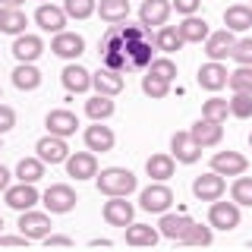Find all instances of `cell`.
I'll list each match as a JSON object with an SVG mask.
<instances>
[{"instance_id":"6da1fadb","label":"cell","mask_w":252,"mask_h":252,"mask_svg":"<svg viewBox=\"0 0 252 252\" xmlns=\"http://www.w3.org/2000/svg\"><path fill=\"white\" fill-rule=\"evenodd\" d=\"M94 183H98V192H104L107 199H117V195H129V192H136V173L132 170H126V167H107V170H101L98 177H94Z\"/></svg>"},{"instance_id":"7a4b0ae2","label":"cell","mask_w":252,"mask_h":252,"mask_svg":"<svg viewBox=\"0 0 252 252\" xmlns=\"http://www.w3.org/2000/svg\"><path fill=\"white\" fill-rule=\"evenodd\" d=\"M139 205H142V211H148V215H167L170 205H173L170 186H164V183L145 186V189H142V195H139Z\"/></svg>"},{"instance_id":"3957f363","label":"cell","mask_w":252,"mask_h":252,"mask_svg":"<svg viewBox=\"0 0 252 252\" xmlns=\"http://www.w3.org/2000/svg\"><path fill=\"white\" fill-rule=\"evenodd\" d=\"M41 202H44V208L51 211V215H66V211H73L76 208V192H73V186H66V183H54V186H47L44 189V195H41Z\"/></svg>"},{"instance_id":"277c9868","label":"cell","mask_w":252,"mask_h":252,"mask_svg":"<svg viewBox=\"0 0 252 252\" xmlns=\"http://www.w3.org/2000/svg\"><path fill=\"white\" fill-rule=\"evenodd\" d=\"M208 227L211 230H236L240 227V205L236 202H211L208 208Z\"/></svg>"},{"instance_id":"5b68a950","label":"cell","mask_w":252,"mask_h":252,"mask_svg":"<svg viewBox=\"0 0 252 252\" xmlns=\"http://www.w3.org/2000/svg\"><path fill=\"white\" fill-rule=\"evenodd\" d=\"M19 233L26 236V240H44L47 233H51V215H44V211H35V208H29V211H22L19 215Z\"/></svg>"},{"instance_id":"8992f818","label":"cell","mask_w":252,"mask_h":252,"mask_svg":"<svg viewBox=\"0 0 252 252\" xmlns=\"http://www.w3.org/2000/svg\"><path fill=\"white\" fill-rule=\"evenodd\" d=\"M35 152H38L35 155L38 161H41V164H51V167H54V164H63L69 158L66 139H60V136H41V139L35 142Z\"/></svg>"},{"instance_id":"52a82bcc","label":"cell","mask_w":252,"mask_h":252,"mask_svg":"<svg viewBox=\"0 0 252 252\" xmlns=\"http://www.w3.org/2000/svg\"><path fill=\"white\" fill-rule=\"evenodd\" d=\"M224 189H227L224 177L215 173V170H208V173H202V177L192 180V195L199 202H218L220 195H224Z\"/></svg>"},{"instance_id":"ba28073f","label":"cell","mask_w":252,"mask_h":252,"mask_svg":"<svg viewBox=\"0 0 252 252\" xmlns=\"http://www.w3.org/2000/svg\"><path fill=\"white\" fill-rule=\"evenodd\" d=\"M3 195H6V205L10 208H16L22 215V211H29V208H35L38 202H41V192H38L32 183H16V186H6L3 189Z\"/></svg>"},{"instance_id":"9c48e42d","label":"cell","mask_w":252,"mask_h":252,"mask_svg":"<svg viewBox=\"0 0 252 252\" xmlns=\"http://www.w3.org/2000/svg\"><path fill=\"white\" fill-rule=\"evenodd\" d=\"M170 158H173V161H180V164H195L202 158V148L192 142L189 129L173 132V136H170Z\"/></svg>"},{"instance_id":"30bf717a","label":"cell","mask_w":252,"mask_h":252,"mask_svg":"<svg viewBox=\"0 0 252 252\" xmlns=\"http://www.w3.org/2000/svg\"><path fill=\"white\" fill-rule=\"evenodd\" d=\"M233 44H236V35H233V32H227V29L211 32V35L205 38V54H208V60H211V63H220V60L230 57Z\"/></svg>"},{"instance_id":"8fae6325","label":"cell","mask_w":252,"mask_h":252,"mask_svg":"<svg viewBox=\"0 0 252 252\" xmlns=\"http://www.w3.org/2000/svg\"><path fill=\"white\" fill-rule=\"evenodd\" d=\"M44 126H47V136H60V139H66V136H73V132H76L79 117L73 114V110L60 107V110H51V114L44 117Z\"/></svg>"},{"instance_id":"7c38bea8","label":"cell","mask_w":252,"mask_h":252,"mask_svg":"<svg viewBox=\"0 0 252 252\" xmlns=\"http://www.w3.org/2000/svg\"><path fill=\"white\" fill-rule=\"evenodd\" d=\"M51 51L57 54V57H63V60H76V57L85 54V38L76 35V32H60V35H54Z\"/></svg>"},{"instance_id":"4fadbf2b","label":"cell","mask_w":252,"mask_h":252,"mask_svg":"<svg viewBox=\"0 0 252 252\" xmlns=\"http://www.w3.org/2000/svg\"><path fill=\"white\" fill-rule=\"evenodd\" d=\"M249 167V161L240 152H218L211 158V170L220 173V177H243Z\"/></svg>"},{"instance_id":"5bb4252c","label":"cell","mask_w":252,"mask_h":252,"mask_svg":"<svg viewBox=\"0 0 252 252\" xmlns=\"http://www.w3.org/2000/svg\"><path fill=\"white\" fill-rule=\"evenodd\" d=\"M192 224H195V220L189 218V215H183V211H177V215H173V211H167V215H161V220H158V233L167 236V240H177V243H180Z\"/></svg>"},{"instance_id":"9a60e30c","label":"cell","mask_w":252,"mask_h":252,"mask_svg":"<svg viewBox=\"0 0 252 252\" xmlns=\"http://www.w3.org/2000/svg\"><path fill=\"white\" fill-rule=\"evenodd\" d=\"M63 164H66V173L76 177V180H94L98 177V158H94L92 152H76V155H69Z\"/></svg>"},{"instance_id":"2e32d148","label":"cell","mask_w":252,"mask_h":252,"mask_svg":"<svg viewBox=\"0 0 252 252\" xmlns=\"http://www.w3.org/2000/svg\"><path fill=\"white\" fill-rule=\"evenodd\" d=\"M132 218H136V208H132V202H126L123 195L104 202V220L110 227H129Z\"/></svg>"},{"instance_id":"e0dca14e","label":"cell","mask_w":252,"mask_h":252,"mask_svg":"<svg viewBox=\"0 0 252 252\" xmlns=\"http://www.w3.org/2000/svg\"><path fill=\"white\" fill-rule=\"evenodd\" d=\"M114 142H117V136H114V129L110 126H104V123H94V126H85V148L94 155V152H110L114 148Z\"/></svg>"},{"instance_id":"ac0fdd59","label":"cell","mask_w":252,"mask_h":252,"mask_svg":"<svg viewBox=\"0 0 252 252\" xmlns=\"http://www.w3.org/2000/svg\"><path fill=\"white\" fill-rule=\"evenodd\" d=\"M35 22H38V29L51 32V35H60L63 26H66V13H63V6L41 3V6L35 10Z\"/></svg>"},{"instance_id":"d6986e66","label":"cell","mask_w":252,"mask_h":252,"mask_svg":"<svg viewBox=\"0 0 252 252\" xmlns=\"http://www.w3.org/2000/svg\"><path fill=\"white\" fill-rule=\"evenodd\" d=\"M167 16H170V0H142V6H139V22H142L145 29L164 26V22H167Z\"/></svg>"},{"instance_id":"ffe728a7","label":"cell","mask_w":252,"mask_h":252,"mask_svg":"<svg viewBox=\"0 0 252 252\" xmlns=\"http://www.w3.org/2000/svg\"><path fill=\"white\" fill-rule=\"evenodd\" d=\"M13 54H16V60H19V63H35L44 54V41L38 35H29V32H26V35H16Z\"/></svg>"},{"instance_id":"44dd1931","label":"cell","mask_w":252,"mask_h":252,"mask_svg":"<svg viewBox=\"0 0 252 252\" xmlns=\"http://www.w3.org/2000/svg\"><path fill=\"white\" fill-rule=\"evenodd\" d=\"M152 47H155L152 44V35L126 44V60H129V69H148V63L155 60V51H152Z\"/></svg>"},{"instance_id":"7402d4cb","label":"cell","mask_w":252,"mask_h":252,"mask_svg":"<svg viewBox=\"0 0 252 252\" xmlns=\"http://www.w3.org/2000/svg\"><path fill=\"white\" fill-rule=\"evenodd\" d=\"M60 79H63V85H66V92H73V94H82V92L92 89V73L85 66H79V63H66Z\"/></svg>"},{"instance_id":"603a6c76","label":"cell","mask_w":252,"mask_h":252,"mask_svg":"<svg viewBox=\"0 0 252 252\" xmlns=\"http://www.w3.org/2000/svg\"><path fill=\"white\" fill-rule=\"evenodd\" d=\"M92 89L98 94H104V98H117V94L123 92V76L104 66V69H98V73H92Z\"/></svg>"},{"instance_id":"cb8c5ba5","label":"cell","mask_w":252,"mask_h":252,"mask_svg":"<svg viewBox=\"0 0 252 252\" xmlns=\"http://www.w3.org/2000/svg\"><path fill=\"white\" fill-rule=\"evenodd\" d=\"M189 136H192V142L199 148H211V145H218V142L224 139V126L211 123V120H199V123H192Z\"/></svg>"},{"instance_id":"d4e9b609","label":"cell","mask_w":252,"mask_h":252,"mask_svg":"<svg viewBox=\"0 0 252 252\" xmlns=\"http://www.w3.org/2000/svg\"><path fill=\"white\" fill-rule=\"evenodd\" d=\"M227 76L230 73H227L224 63H211L208 60V63H202V69H199V85L205 92H220L227 85Z\"/></svg>"},{"instance_id":"484cf974","label":"cell","mask_w":252,"mask_h":252,"mask_svg":"<svg viewBox=\"0 0 252 252\" xmlns=\"http://www.w3.org/2000/svg\"><path fill=\"white\" fill-rule=\"evenodd\" d=\"M177 32H180V38H183V44H202L205 38L211 35L208 22L199 19V16H186V19L177 26Z\"/></svg>"},{"instance_id":"4316f807","label":"cell","mask_w":252,"mask_h":252,"mask_svg":"<svg viewBox=\"0 0 252 252\" xmlns=\"http://www.w3.org/2000/svg\"><path fill=\"white\" fill-rule=\"evenodd\" d=\"M224 26H227V32H246L249 26H252V6H246V3H233V6H227L224 10Z\"/></svg>"},{"instance_id":"83f0119b","label":"cell","mask_w":252,"mask_h":252,"mask_svg":"<svg viewBox=\"0 0 252 252\" xmlns=\"http://www.w3.org/2000/svg\"><path fill=\"white\" fill-rule=\"evenodd\" d=\"M26 13L22 10H13V6H0V32L3 35H26Z\"/></svg>"},{"instance_id":"f1b7e54d","label":"cell","mask_w":252,"mask_h":252,"mask_svg":"<svg viewBox=\"0 0 252 252\" xmlns=\"http://www.w3.org/2000/svg\"><path fill=\"white\" fill-rule=\"evenodd\" d=\"M94 13H98L104 22H110V26H117V22L129 19V0H101Z\"/></svg>"},{"instance_id":"f546056e","label":"cell","mask_w":252,"mask_h":252,"mask_svg":"<svg viewBox=\"0 0 252 252\" xmlns=\"http://www.w3.org/2000/svg\"><path fill=\"white\" fill-rule=\"evenodd\" d=\"M13 85L22 92H35L38 85H41V73H38L35 63H19V66L13 69Z\"/></svg>"},{"instance_id":"4dcf8cb0","label":"cell","mask_w":252,"mask_h":252,"mask_svg":"<svg viewBox=\"0 0 252 252\" xmlns=\"http://www.w3.org/2000/svg\"><path fill=\"white\" fill-rule=\"evenodd\" d=\"M158 236L161 233L152 224H129L126 227V246H155Z\"/></svg>"},{"instance_id":"1f68e13d","label":"cell","mask_w":252,"mask_h":252,"mask_svg":"<svg viewBox=\"0 0 252 252\" xmlns=\"http://www.w3.org/2000/svg\"><path fill=\"white\" fill-rule=\"evenodd\" d=\"M152 44H155V51L173 54V51H180V47H183V38H180V32H177V26H161V29L155 32Z\"/></svg>"},{"instance_id":"d6a6232c","label":"cell","mask_w":252,"mask_h":252,"mask_svg":"<svg viewBox=\"0 0 252 252\" xmlns=\"http://www.w3.org/2000/svg\"><path fill=\"white\" fill-rule=\"evenodd\" d=\"M145 173L155 180V183H164V180L173 177V158L170 155H152L145 161Z\"/></svg>"},{"instance_id":"836d02e7","label":"cell","mask_w":252,"mask_h":252,"mask_svg":"<svg viewBox=\"0 0 252 252\" xmlns=\"http://www.w3.org/2000/svg\"><path fill=\"white\" fill-rule=\"evenodd\" d=\"M85 114H89L94 123H104L107 117H114V98H104V94H94V98H89V101H85Z\"/></svg>"},{"instance_id":"e575fe53","label":"cell","mask_w":252,"mask_h":252,"mask_svg":"<svg viewBox=\"0 0 252 252\" xmlns=\"http://www.w3.org/2000/svg\"><path fill=\"white\" fill-rule=\"evenodd\" d=\"M16 177H19V183H32V186H35L38 180L44 177V164L38 161V158H22V161L16 164Z\"/></svg>"},{"instance_id":"d590c367","label":"cell","mask_w":252,"mask_h":252,"mask_svg":"<svg viewBox=\"0 0 252 252\" xmlns=\"http://www.w3.org/2000/svg\"><path fill=\"white\" fill-rule=\"evenodd\" d=\"M227 89L233 94H252V66H240L227 76Z\"/></svg>"},{"instance_id":"8d00e7d4","label":"cell","mask_w":252,"mask_h":252,"mask_svg":"<svg viewBox=\"0 0 252 252\" xmlns=\"http://www.w3.org/2000/svg\"><path fill=\"white\" fill-rule=\"evenodd\" d=\"M227 114H230V107H227V101L224 98H208L202 104V120H211V123H224L227 120Z\"/></svg>"},{"instance_id":"74e56055","label":"cell","mask_w":252,"mask_h":252,"mask_svg":"<svg viewBox=\"0 0 252 252\" xmlns=\"http://www.w3.org/2000/svg\"><path fill=\"white\" fill-rule=\"evenodd\" d=\"M94 10H98L94 0H63V13H66V19H89Z\"/></svg>"},{"instance_id":"f35d334b","label":"cell","mask_w":252,"mask_h":252,"mask_svg":"<svg viewBox=\"0 0 252 252\" xmlns=\"http://www.w3.org/2000/svg\"><path fill=\"white\" fill-rule=\"evenodd\" d=\"M230 202L252 208V177H236L230 186Z\"/></svg>"},{"instance_id":"ab89813d","label":"cell","mask_w":252,"mask_h":252,"mask_svg":"<svg viewBox=\"0 0 252 252\" xmlns=\"http://www.w3.org/2000/svg\"><path fill=\"white\" fill-rule=\"evenodd\" d=\"M211 240H215V230L211 227H202V224H192L186 230V236L180 243L183 246H211Z\"/></svg>"},{"instance_id":"60d3db41","label":"cell","mask_w":252,"mask_h":252,"mask_svg":"<svg viewBox=\"0 0 252 252\" xmlns=\"http://www.w3.org/2000/svg\"><path fill=\"white\" fill-rule=\"evenodd\" d=\"M145 73H152L158 79H164V82H173V76H177V63H173L170 57H155L152 63H148Z\"/></svg>"},{"instance_id":"b9f144b4","label":"cell","mask_w":252,"mask_h":252,"mask_svg":"<svg viewBox=\"0 0 252 252\" xmlns=\"http://www.w3.org/2000/svg\"><path fill=\"white\" fill-rule=\"evenodd\" d=\"M142 92H145L148 98H167V94H170V82H164V79L145 73V76H142Z\"/></svg>"},{"instance_id":"7bdbcfd3","label":"cell","mask_w":252,"mask_h":252,"mask_svg":"<svg viewBox=\"0 0 252 252\" xmlns=\"http://www.w3.org/2000/svg\"><path fill=\"white\" fill-rule=\"evenodd\" d=\"M227 107H230L233 117L246 120V117H252V94H233V98L227 101Z\"/></svg>"},{"instance_id":"ee69618b","label":"cell","mask_w":252,"mask_h":252,"mask_svg":"<svg viewBox=\"0 0 252 252\" xmlns=\"http://www.w3.org/2000/svg\"><path fill=\"white\" fill-rule=\"evenodd\" d=\"M230 57L240 63V66H252V38H243V41H236L233 51H230Z\"/></svg>"},{"instance_id":"f6af8a7d","label":"cell","mask_w":252,"mask_h":252,"mask_svg":"<svg viewBox=\"0 0 252 252\" xmlns=\"http://www.w3.org/2000/svg\"><path fill=\"white\" fill-rule=\"evenodd\" d=\"M199 6H202V0H173L170 10H177L180 16H195V13H199Z\"/></svg>"},{"instance_id":"bcb514c9","label":"cell","mask_w":252,"mask_h":252,"mask_svg":"<svg viewBox=\"0 0 252 252\" xmlns=\"http://www.w3.org/2000/svg\"><path fill=\"white\" fill-rule=\"evenodd\" d=\"M13 126H16V110L10 104H0V136H3V132H10Z\"/></svg>"},{"instance_id":"7dc6e473","label":"cell","mask_w":252,"mask_h":252,"mask_svg":"<svg viewBox=\"0 0 252 252\" xmlns=\"http://www.w3.org/2000/svg\"><path fill=\"white\" fill-rule=\"evenodd\" d=\"M44 243H47V246H73V240H69V236H63V233H47Z\"/></svg>"},{"instance_id":"c3c4849f","label":"cell","mask_w":252,"mask_h":252,"mask_svg":"<svg viewBox=\"0 0 252 252\" xmlns=\"http://www.w3.org/2000/svg\"><path fill=\"white\" fill-rule=\"evenodd\" d=\"M26 243H29V240H26L22 233H19V236H3V233H0V246H6V249H10V246H26Z\"/></svg>"},{"instance_id":"681fc988","label":"cell","mask_w":252,"mask_h":252,"mask_svg":"<svg viewBox=\"0 0 252 252\" xmlns=\"http://www.w3.org/2000/svg\"><path fill=\"white\" fill-rule=\"evenodd\" d=\"M6 186H10V170H6L3 164H0V192H3Z\"/></svg>"},{"instance_id":"f907efd6","label":"cell","mask_w":252,"mask_h":252,"mask_svg":"<svg viewBox=\"0 0 252 252\" xmlns=\"http://www.w3.org/2000/svg\"><path fill=\"white\" fill-rule=\"evenodd\" d=\"M22 3H26V0H0V6H13V10H19Z\"/></svg>"},{"instance_id":"816d5d0a","label":"cell","mask_w":252,"mask_h":252,"mask_svg":"<svg viewBox=\"0 0 252 252\" xmlns=\"http://www.w3.org/2000/svg\"><path fill=\"white\" fill-rule=\"evenodd\" d=\"M249 148H252V132H249Z\"/></svg>"},{"instance_id":"f5cc1de1","label":"cell","mask_w":252,"mask_h":252,"mask_svg":"<svg viewBox=\"0 0 252 252\" xmlns=\"http://www.w3.org/2000/svg\"><path fill=\"white\" fill-rule=\"evenodd\" d=\"M0 230H3V218H0Z\"/></svg>"},{"instance_id":"db71d44e","label":"cell","mask_w":252,"mask_h":252,"mask_svg":"<svg viewBox=\"0 0 252 252\" xmlns=\"http://www.w3.org/2000/svg\"><path fill=\"white\" fill-rule=\"evenodd\" d=\"M41 3H51V0H41Z\"/></svg>"},{"instance_id":"11a10c76","label":"cell","mask_w":252,"mask_h":252,"mask_svg":"<svg viewBox=\"0 0 252 252\" xmlns=\"http://www.w3.org/2000/svg\"><path fill=\"white\" fill-rule=\"evenodd\" d=\"M0 101H3V92H0Z\"/></svg>"},{"instance_id":"9f6ffc18","label":"cell","mask_w":252,"mask_h":252,"mask_svg":"<svg viewBox=\"0 0 252 252\" xmlns=\"http://www.w3.org/2000/svg\"><path fill=\"white\" fill-rule=\"evenodd\" d=\"M0 148H3V142H0Z\"/></svg>"}]
</instances>
